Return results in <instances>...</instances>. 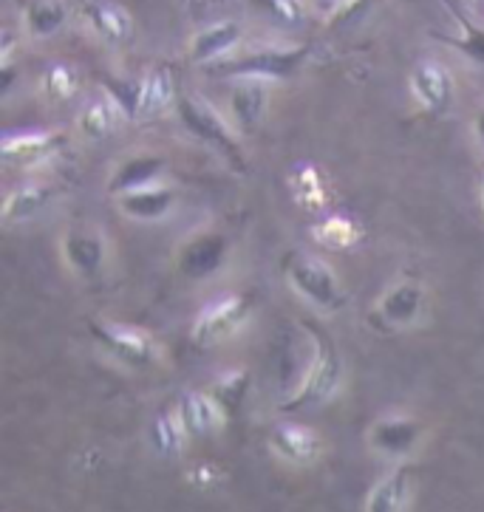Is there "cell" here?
Here are the masks:
<instances>
[{"instance_id":"34","label":"cell","mask_w":484,"mask_h":512,"mask_svg":"<svg viewBox=\"0 0 484 512\" xmlns=\"http://www.w3.org/2000/svg\"><path fill=\"white\" fill-rule=\"evenodd\" d=\"M218 473L216 467H210V464H199V467H193L190 470V481H196V484H210V481H216Z\"/></svg>"},{"instance_id":"11","label":"cell","mask_w":484,"mask_h":512,"mask_svg":"<svg viewBox=\"0 0 484 512\" xmlns=\"http://www.w3.org/2000/svg\"><path fill=\"white\" fill-rule=\"evenodd\" d=\"M272 83L267 80H235L230 88V122L238 133H255L269 114Z\"/></svg>"},{"instance_id":"18","label":"cell","mask_w":484,"mask_h":512,"mask_svg":"<svg viewBox=\"0 0 484 512\" xmlns=\"http://www.w3.org/2000/svg\"><path fill=\"white\" fill-rule=\"evenodd\" d=\"M85 23L91 26V32L97 34L100 40L119 46L125 40H131L134 34V17L125 6L111 3V0H88L83 3Z\"/></svg>"},{"instance_id":"26","label":"cell","mask_w":484,"mask_h":512,"mask_svg":"<svg viewBox=\"0 0 484 512\" xmlns=\"http://www.w3.org/2000/svg\"><path fill=\"white\" fill-rule=\"evenodd\" d=\"M312 238L318 241L320 247L340 252V249L357 247L363 241V227L349 215L334 213L320 218L318 224H312Z\"/></svg>"},{"instance_id":"33","label":"cell","mask_w":484,"mask_h":512,"mask_svg":"<svg viewBox=\"0 0 484 512\" xmlns=\"http://www.w3.org/2000/svg\"><path fill=\"white\" fill-rule=\"evenodd\" d=\"M371 3H374V0H340V6L329 15V23H332V26H346L351 20H360V17L368 12Z\"/></svg>"},{"instance_id":"8","label":"cell","mask_w":484,"mask_h":512,"mask_svg":"<svg viewBox=\"0 0 484 512\" xmlns=\"http://www.w3.org/2000/svg\"><path fill=\"white\" fill-rule=\"evenodd\" d=\"M425 306V289L417 281H397L377 298L368 320L383 331H400L414 326L422 317Z\"/></svg>"},{"instance_id":"31","label":"cell","mask_w":484,"mask_h":512,"mask_svg":"<svg viewBox=\"0 0 484 512\" xmlns=\"http://www.w3.org/2000/svg\"><path fill=\"white\" fill-rule=\"evenodd\" d=\"M43 88L54 102L74 100L77 91H80V74H77V68L68 66V63H54V66L46 68Z\"/></svg>"},{"instance_id":"35","label":"cell","mask_w":484,"mask_h":512,"mask_svg":"<svg viewBox=\"0 0 484 512\" xmlns=\"http://www.w3.org/2000/svg\"><path fill=\"white\" fill-rule=\"evenodd\" d=\"M312 3L318 6V9H320V12H323V15H332L334 9L340 6V0H312Z\"/></svg>"},{"instance_id":"36","label":"cell","mask_w":484,"mask_h":512,"mask_svg":"<svg viewBox=\"0 0 484 512\" xmlns=\"http://www.w3.org/2000/svg\"><path fill=\"white\" fill-rule=\"evenodd\" d=\"M473 133H476V139L484 145V108L476 114V119H473Z\"/></svg>"},{"instance_id":"23","label":"cell","mask_w":484,"mask_h":512,"mask_svg":"<svg viewBox=\"0 0 484 512\" xmlns=\"http://www.w3.org/2000/svg\"><path fill=\"white\" fill-rule=\"evenodd\" d=\"M179 413L190 436H213L227 422L216 399L204 391H187L179 402Z\"/></svg>"},{"instance_id":"30","label":"cell","mask_w":484,"mask_h":512,"mask_svg":"<svg viewBox=\"0 0 484 512\" xmlns=\"http://www.w3.org/2000/svg\"><path fill=\"white\" fill-rule=\"evenodd\" d=\"M153 447L162 453V456H176L184 445V436H190L182 422V413L176 411H162L153 419Z\"/></svg>"},{"instance_id":"15","label":"cell","mask_w":484,"mask_h":512,"mask_svg":"<svg viewBox=\"0 0 484 512\" xmlns=\"http://www.w3.org/2000/svg\"><path fill=\"white\" fill-rule=\"evenodd\" d=\"M269 447L292 464H312L318 462L323 453V439L318 430L298 425V422H281L269 433Z\"/></svg>"},{"instance_id":"1","label":"cell","mask_w":484,"mask_h":512,"mask_svg":"<svg viewBox=\"0 0 484 512\" xmlns=\"http://www.w3.org/2000/svg\"><path fill=\"white\" fill-rule=\"evenodd\" d=\"M301 329L309 334L315 351H312V360H309V368L303 374L298 391L281 402V411L284 413L320 408L323 402H329L340 391L343 371H346L343 368V357H340V351L334 346V337L329 331L323 329L320 323H315L312 317H301Z\"/></svg>"},{"instance_id":"28","label":"cell","mask_w":484,"mask_h":512,"mask_svg":"<svg viewBox=\"0 0 484 512\" xmlns=\"http://www.w3.org/2000/svg\"><path fill=\"white\" fill-rule=\"evenodd\" d=\"M250 371L244 368H233L227 374H221L213 388H210V397L216 399L218 408L224 411V416H235V413L244 408V399L250 394Z\"/></svg>"},{"instance_id":"16","label":"cell","mask_w":484,"mask_h":512,"mask_svg":"<svg viewBox=\"0 0 484 512\" xmlns=\"http://www.w3.org/2000/svg\"><path fill=\"white\" fill-rule=\"evenodd\" d=\"M176 201L179 196L170 184L156 182L117 196V207L125 218H134V221H162L176 210Z\"/></svg>"},{"instance_id":"20","label":"cell","mask_w":484,"mask_h":512,"mask_svg":"<svg viewBox=\"0 0 484 512\" xmlns=\"http://www.w3.org/2000/svg\"><path fill=\"white\" fill-rule=\"evenodd\" d=\"M179 102L176 94V77L170 66H156L142 77V105H139V119L151 122L156 116L167 114Z\"/></svg>"},{"instance_id":"3","label":"cell","mask_w":484,"mask_h":512,"mask_svg":"<svg viewBox=\"0 0 484 512\" xmlns=\"http://www.w3.org/2000/svg\"><path fill=\"white\" fill-rule=\"evenodd\" d=\"M176 114H179L184 131L190 136H196L207 148L216 150L235 173H247V153L238 142V131L221 111H216L210 102L201 100V97L184 94L176 102Z\"/></svg>"},{"instance_id":"29","label":"cell","mask_w":484,"mask_h":512,"mask_svg":"<svg viewBox=\"0 0 484 512\" xmlns=\"http://www.w3.org/2000/svg\"><path fill=\"white\" fill-rule=\"evenodd\" d=\"M100 85H102V94H105V97H111L114 105L122 111L125 122H134V119H139V105H142V80L102 74Z\"/></svg>"},{"instance_id":"14","label":"cell","mask_w":484,"mask_h":512,"mask_svg":"<svg viewBox=\"0 0 484 512\" xmlns=\"http://www.w3.org/2000/svg\"><path fill=\"white\" fill-rule=\"evenodd\" d=\"M422 439V425L411 416H385L368 430V445L391 459H405Z\"/></svg>"},{"instance_id":"13","label":"cell","mask_w":484,"mask_h":512,"mask_svg":"<svg viewBox=\"0 0 484 512\" xmlns=\"http://www.w3.org/2000/svg\"><path fill=\"white\" fill-rule=\"evenodd\" d=\"M241 23L238 20H218V23H210L199 32L190 37L187 43V60L196 63V66H213L218 60L230 57L235 51V46L241 43Z\"/></svg>"},{"instance_id":"22","label":"cell","mask_w":484,"mask_h":512,"mask_svg":"<svg viewBox=\"0 0 484 512\" xmlns=\"http://www.w3.org/2000/svg\"><path fill=\"white\" fill-rule=\"evenodd\" d=\"M68 15L71 12H68L66 0H29L20 12V23L32 40H49L63 32Z\"/></svg>"},{"instance_id":"21","label":"cell","mask_w":484,"mask_h":512,"mask_svg":"<svg viewBox=\"0 0 484 512\" xmlns=\"http://www.w3.org/2000/svg\"><path fill=\"white\" fill-rule=\"evenodd\" d=\"M54 196H57V187H51V184H20V187L6 193V201H3V221L6 224L32 221L34 215L49 210Z\"/></svg>"},{"instance_id":"7","label":"cell","mask_w":484,"mask_h":512,"mask_svg":"<svg viewBox=\"0 0 484 512\" xmlns=\"http://www.w3.org/2000/svg\"><path fill=\"white\" fill-rule=\"evenodd\" d=\"M230 258V238L213 230L193 232L176 252V269L187 281H207L218 275Z\"/></svg>"},{"instance_id":"6","label":"cell","mask_w":484,"mask_h":512,"mask_svg":"<svg viewBox=\"0 0 484 512\" xmlns=\"http://www.w3.org/2000/svg\"><path fill=\"white\" fill-rule=\"evenodd\" d=\"M88 331L102 351L128 368H151L159 360V346L148 331L117 326L108 320H88Z\"/></svg>"},{"instance_id":"17","label":"cell","mask_w":484,"mask_h":512,"mask_svg":"<svg viewBox=\"0 0 484 512\" xmlns=\"http://www.w3.org/2000/svg\"><path fill=\"white\" fill-rule=\"evenodd\" d=\"M162 173H165V159L159 153H131L125 159H119L117 167L111 170L108 193L111 196H125L131 190L156 184Z\"/></svg>"},{"instance_id":"5","label":"cell","mask_w":484,"mask_h":512,"mask_svg":"<svg viewBox=\"0 0 484 512\" xmlns=\"http://www.w3.org/2000/svg\"><path fill=\"white\" fill-rule=\"evenodd\" d=\"M252 320V298L247 295H221L210 306H204L190 329V340L199 348H213L224 340H230L233 334L244 329Z\"/></svg>"},{"instance_id":"25","label":"cell","mask_w":484,"mask_h":512,"mask_svg":"<svg viewBox=\"0 0 484 512\" xmlns=\"http://www.w3.org/2000/svg\"><path fill=\"white\" fill-rule=\"evenodd\" d=\"M119 122H125V116L119 111L111 97L102 94L100 100H91L85 105L83 111L77 114V128L83 133L85 139L91 142H102L108 139L111 133L117 131Z\"/></svg>"},{"instance_id":"32","label":"cell","mask_w":484,"mask_h":512,"mask_svg":"<svg viewBox=\"0 0 484 512\" xmlns=\"http://www.w3.org/2000/svg\"><path fill=\"white\" fill-rule=\"evenodd\" d=\"M261 12H267L269 17L281 20L286 26H301L306 20V9L301 0H250Z\"/></svg>"},{"instance_id":"4","label":"cell","mask_w":484,"mask_h":512,"mask_svg":"<svg viewBox=\"0 0 484 512\" xmlns=\"http://www.w3.org/2000/svg\"><path fill=\"white\" fill-rule=\"evenodd\" d=\"M286 283L301 295L306 303H312L320 312H340L346 309V292L340 286V278L332 266L306 252H289L284 258Z\"/></svg>"},{"instance_id":"27","label":"cell","mask_w":484,"mask_h":512,"mask_svg":"<svg viewBox=\"0 0 484 512\" xmlns=\"http://www.w3.org/2000/svg\"><path fill=\"white\" fill-rule=\"evenodd\" d=\"M289 184H292V199L298 201L303 210H309V213L323 210V204L329 199V187L323 182V173H320L318 167L303 162V165L292 170Z\"/></svg>"},{"instance_id":"9","label":"cell","mask_w":484,"mask_h":512,"mask_svg":"<svg viewBox=\"0 0 484 512\" xmlns=\"http://www.w3.org/2000/svg\"><path fill=\"white\" fill-rule=\"evenodd\" d=\"M68 136L60 131H26L9 133L3 139V162L17 170H32L51 162L60 150L66 148Z\"/></svg>"},{"instance_id":"19","label":"cell","mask_w":484,"mask_h":512,"mask_svg":"<svg viewBox=\"0 0 484 512\" xmlns=\"http://www.w3.org/2000/svg\"><path fill=\"white\" fill-rule=\"evenodd\" d=\"M445 6L451 9L456 20V34H436L445 46L453 51L465 54L470 63L484 66V23H476L470 12L462 6V0H445Z\"/></svg>"},{"instance_id":"10","label":"cell","mask_w":484,"mask_h":512,"mask_svg":"<svg viewBox=\"0 0 484 512\" xmlns=\"http://www.w3.org/2000/svg\"><path fill=\"white\" fill-rule=\"evenodd\" d=\"M66 266L80 281H100L108 261V244L97 230H71L60 241Z\"/></svg>"},{"instance_id":"37","label":"cell","mask_w":484,"mask_h":512,"mask_svg":"<svg viewBox=\"0 0 484 512\" xmlns=\"http://www.w3.org/2000/svg\"><path fill=\"white\" fill-rule=\"evenodd\" d=\"M479 201H482V210H484V176H482V182H479Z\"/></svg>"},{"instance_id":"2","label":"cell","mask_w":484,"mask_h":512,"mask_svg":"<svg viewBox=\"0 0 484 512\" xmlns=\"http://www.w3.org/2000/svg\"><path fill=\"white\" fill-rule=\"evenodd\" d=\"M312 54L309 43L301 46H258L244 54H230L207 66L218 77H233V80H267V83H284L301 74Z\"/></svg>"},{"instance_id":"12","label":"cell","mask_w":484,"mask_h":512,"mask_svg":"<svg viewBox=\"0 0 484 512\" xmlns=\"http://www.w3.org/2000/svg\"><path fill=\"white\" fill-rule=\"evenodd\" d=\"M411 94L425 114H445L453 102V77L448 68L436 60H422L411 71Z\"/></svg>"},{"instance_id":"24","label":"cell","mask_w":484,"mask_h":512,"mask_svg":"<svg viewBox=\"0 0 484 512\" xmlns=\"http://www.w3.org/2000/svg\"><path fill=\"white\" fill-rule=\"evenodd\" d=\"M411 481L414 470L408 464L394 467L385 479L374 484V490L368 493L366 512H402L408 498H411Z\"/></svg>"}]
</instances>
